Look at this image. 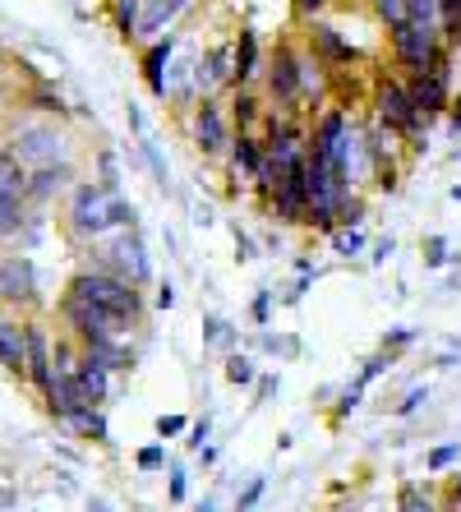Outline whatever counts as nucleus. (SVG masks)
I'll list each match as a JSON object with an SVG mask.
<instances>
[{"label": "nucleus", "instance_id": "obj_56", "mask_svg": "<svg viewBox=\"0 0 461 512\" xmlns=\"http://www.w3.org/2000/svg\"><path fill=\"white\" fill-rule=\"evenodd\" d=\"M217 457H222V453H217V443H208V448H203V453H199V466H203V471H213V466H217Z\"/></svg>", "mask_w": 461, "mask_h": 512}, {"label": "nucleus", "instance_id": "obj_23", "mask_svg": "<svg viewBox=\"0 0 461 512\" xmlns=\"http://www.w3.org/2000/svg\"><path fill=\"white\" fill-rule=\"evenodd\" d=\"M70 429H79V439H88V443H97V448H111V425H107V411L102 406H88L79 420H74Z\"/></svg>", "mask_w": 461, "mask_h": 512}, {"label": "nucleus", "instance_id": "obj_54", "mask_svg": "<svg viewBox=\"0 0 461 512\" xmlns=\"http://www.w3.org/2000/svg\"><path fill=\"white\" fill-rule=\"evenodd\" d=\"M448 130L461 134V97H452V107H448Z\"/></svg>", "mask_w": 461, "mask_h": 512}, {"label": "nucleus", "instance_id": "obj_19", "mask_svg": "<svg viewBox=\"0 0 461 512\" xmlns=\"http://www.w3.org/2000/svg\"><path fill=\"white\" fill-rule=\"evenodd\" d=\"M24 102L37 111L42 120H70V102L56 93V84H47V79H37V84H28Z\"/></svg>", "mask_w": 461, "mask_h": 512}, {"label": "nucleus", "instance_id": "obj_27", "mask_svg": "<svg viewBox=\"0 0 461 512\" xmlns=\"http://www.w3.org/2000/svg\"><path fill=\"white\" fill-rule=\"evenodd\" d=\"M365 217H369L365 194H346V199H337V231H365Z\"/></svg>", "mask_w": 461, "mask_h": 512}, {"label": "nucleus", "instance_id": "obj_4", "mask_svg": "<svg viewBox=\"0 0 461 512\" xmlns=\"http://www.w3.org/2000/svg\"><path fill=\"white\" fill-rule=\"evenodd\" d=\"M88 268L111 273L130 286H153V254H148L139 231H120V236L93 240L88 245Z\"/></svg>", "mask_w": 461, "mask_h": 512}, {"label": "nucleus", "instance_id": "obj_17", "mask_svg": "<svg viewBox=\"0 0 461 512\" xmlns=\"http://www.w3.org/2000/svg\"><path fill=\"white\" fill-rule=\"evenodd\" d=\"M74 383L83 388V397L93 406H107L111 393H116V374L107 370V360L93 356V351H83L79 356V370H74Z\"/></svg>", "mask_w": 461, "mask_h": 512}, {"label": "nucleus", "instance_id": "obj_26", "mask_svg": "<svg viewBox=\"0 0 461 512\" xmlns=\"http://www.w3.org/2000/svg\"><path fill=\"white\" fill-rule=\"evenodd\" d=\"M0 190L5 194H24L28 190V167L14 157L10 143H0Z\"/></svg>", "mask_w": 461, "mask_h": 512}, {"label": "nucleus", "instance_id": "obj_60", "mask_svg": "<svg viewBox=\"0 0 461 512\" xmlns=\"http://www.w3.org/2000/svg\"><path fill=\"white\" fill-rule=\"evenodd\" d=\"M0 508H14V489H0Z\"/></svg>", "mask_w": 461, "mask_h": 512}, {"label": "nucleus", "instance_id": "obj_20", "mask_svg": "<svg viewBox=\"0 0 461 512\" xmlns=\"http://www.w3.org/2000/svg\"><path fill=\"white\" fill-rule=\"evenodd\" d=\"M0 365L14 374V379H24V323H10L0 319Z\"/></svg>", "mask_w": 461, "mask_h": 512}, {"label": "nucleus", "instance_id": "obj_8", "mask_svg": "<svg viewBox=\"0 0 461 512\" xmlns=\"http://www.w3.org/2000/svg\"><path fill=\"white\" fill-rule=\"evenodd\" d=\"M300 47L319 60L323 70H355V65H360V47H355L346 33H337L328 19L305 24V42H300Z\"/></svg>", "mask_w": 461, "mask_h": 512}, {"label": "nucleus", "instance_id": "obj_32", "mask_svg": "<svg viewBox=\"0 0 461 512\" xmlns=\"http://www.w3.org/2000/svg\"><path fill=\"white\" fill-rule=\"evenodd\" d=\"M360 402H365V393H360V388H355V383H346L342 393H337V402H332L328 420H332V425H346V420H351L355 411H360Z\"/></svg>", "mask_w": 461, "mask_h": 512}, {"label": "nucleus", "instance_id": "obj_3", "mask_svg": "<svg viewBox=\"0 0 461 512\" xmlns=\"http://www.w3.org/2000/svg\"><path fill=\"white\" fill-rule=\"evenodd\" d=\"M388 56L402 74H443V79H452V51L443 47L438 24L388 28Z\"/></svg>", "mask_w": 461, "mask_h": 512}, {"label": "nucleus", "instance_id": "obj_35", "mask_svg": "<svg viewBox=\"0 0 461 512\" xmlns=\"http://www.w3.org/2000/svg\"><path fill=\"white\" fill-rule=\"evenodd\" d=\"M272 305H277V291H272V286H259V291H254V300H249V323H254V328H268V323H272Z\"/></svg>", "mask_w": 461, "mask_h": 512}, {"label": "nucleus", "instance_id": "obj_24", "mask_svg": "<svg viewBox=\"0 0 461 512\" xmlns=\"http://www.w3.org/2000/svg\"><path fill=\"white\" fill-rule=\"evenodd\" d=\"M222 374L231 388H254V383H259V360L249 356V351H231V356L222 360Z\"/></svg>", "mask_w": 461, "mask_h": 512}, {"label": "nucleus", "instance_id": "obj_40", "mask_svg": "<svg viewBox=\"0 0 461 512\" xmlns=\"http://www.w3.org/2000/svg\"><path fill=\"white\" fill-rule=\"evenodd\" d=\"M208 443H213V416L203 411V416H199V420H194V425H190V434H185V448H190V453L199 457L203 448H208Z\"/></svg>", "mask_w": 461, "mask_h": 512}, {"label": "nucleus", "instance_id": "obj_59", "mask_svg": "<svg viewBox=\"0 0 461 512\" xmlns=\"http://www.w3.org/2000/svg\"><path fill=\"white\" fill-rule=\"evenodd\" d=\"M88 512H120V508H111L107 499H88Z\"/></svg>", "mask_w": 461, "mask_h": 512}, {"label": "nucleus", "instance_id": "obj_52", "mask_svg": "<svg viewBox=\"0 0 461 512\" xmlns=\"http://www.w3.org/2000/svg\"><path fill=\"white\" fill-rule=\"evenodd\" d=\"M171 305H176V282H171V277H162V282H157V291H153V310H171Z\"/></svg>", "mask_w": 461, "mask_h": 512}, {"label": "nucleus", "instance_id": "obj_63", "mask_svg": "<svg viewBox=\"0 0 461 512\" xmlns=\"http://www.w3.org/2000/svg\"><path fill=\"white\" fill-rule=\"evenodd\" d=\"M337 512H365V508H337Z\"/></svg>", "mask_w": 461, "mask_h": 512}, {"label": "nucleus", "instance_id": "obj_30", "mask_svg": "<svg viewBox=\"0 0 461 512\" xmlns=\"http://www.w3.org/2000/svg\"><path fill=\"white\" fill-rule=\"evenodd\" d=\"M369 10H374V19L383 24V33L411 24V5H406V0H369Z\"/></svg>", "mask_w": 461, "mask_h": 512}, {"label": "nucleus", "instance_id": "obj_50", "mask_svg": "<svg viewBox=\"0 0 461 512\" xmlns=\"http://www.w3.org/2000/svg\"><path fill=\"white\" fill-rule=\"evenodd\" d=\"M411 5V24H438V0H406Z\"/></svg>", "mask_w": 461, "mask_h": 512}, {"label": "nucleus", "instance_id": "obj_28", "mask_svg": "<svg viewBox=\"0 0 461 512\" xmlns=\"http://www.w3.org/2000/svg\"><path fill=\"white\" fill-rule=\"evenodd\" d=\"M392 365H397V356H392V351H383V346H379L374 356H365V360H360V370H355V379H351V383H355V388H360V393H365L369 383H379L383 374L392 370Z\"/></svg>", "mask_w": 461, "mask_h": 512}, {"label": "nucleus", "instance_id": "obj_9", "mask_svg": "<svg viewBox=\"0 0 461 512\" xmlns=\"http://www.w3.org/2000/svg\"><path fill=\"white\" fill-rule=\"evenodd\" d=\"M37 268L28 254H0V300L14 305V310H37L42 296H37Z\"/></svg>", "mask_w": 461, "mask_h": 512}, {"label": "nucleus", "instance_id": "obj_51", "mask_svg": "<svg viewBox=\"0 0 461 512\" xmlns=\"http://www.w3.org/2000/svg\"><path fill=\"white\" fill-rule=\"evenodd\" d=\"M277 388H282V379H277V374H259V383H254V406L272 402V397H277Z\"/></svg>", "mask_w": 461, "mask_h": 512}, {"label": "nucleus", "instance_id": "obj_48", "mask_svg": "<svg viewBox=\"0 0 461 512\" xmlns=\"http://www.w3.org/2000/svg\"><path fill=\"white\" fill-rule=\"evenodd\" d=\"M438 494H443V508H461V466L443 476V489H438Z\"/></svg>", "mask_w": 461, "mask_h": 512}, {"label": "nucleus", "instance_id": "obj_43", "mask_svg": "<svg viewBox=\"0 0 461 512\" xmlns=\"http://www.w3.org/2000/svg\"><path fill=\"white\" fill-rule=\"evenodd\" d=\"M402 171H406V162H392V167H379V171H374V190L388 194V199H392V194L402 190Z\"/></svg>", "mask_w": 461, "mask_h": 512}, {"label": "nucleus", "instance_id": "obj_7", "mask_svg": "<svg viewBox=\"0 0 461 512\" xmlns=\"http://www.w3.org/2000/svg\"><path fill=\"white\" fill-rule=\"evenodd\" d=\"M185 130H190V143L208 162H226L231 139H236L231 116H226V97H203L199 107L190 111V120H185Z\"/></svg>", "mask_w": 461, "mask_h": 512}, {"label": "nucleus", "instance_id": "obj_2", "mask_svg": "<svg viewBox=\"0 0 461 512\" xmlns=\"http://www.w3.org/2000/svg\"><path fill=\"white\" fill-rule=\"evenodd\" d=\"M65 291H70L74 300H83V305L111 314L125 337H134L139 328H148V310H153V300L143 296V286H130V282H120V277H111V273H97V268H79Z\"/></svg>", "mask_w": 461, "mask_h": 512}, {"label": "nucleus", "instance_id": "obj_49", "mask_svg": "<svg viewBox=\"0 0 461 512\" xmlns=\"http://www.w3.org/2000/svg\"><path fill=\"white\" fill-rule=\"evenodd\" d=\"M231 236H236V263H254L259 259V245H254V236L240 227H231Z\"/></svg>", "mask_w": 461, "mask_h": 512}, {"label": "nucleus", "instance_id": "obj_57", "mask_svg": "<svg viewBox=\"0 0 461 512\" xmlns=\"http://www.w3.org/2000/svg\"><path fill=\"white\" fill-rule=\"evenodd\" d=\"M434 365H438V370H457V365H461V351H443Z\"/></svg>", "mask_w": 461, "mask_h": 512}, {"label": "nucleus", "instance_id": "obj_1", "mask_svg": "<svg viewBox=\"0 0 461 512\" xmlns=\"http://www.w3.org/2000/svg\"><path fill=\"white\" fill-rule=\"evenodd\" d=\"M65 227L74 240L93 245V240L120 236V231H139V208L120 194H107L97 180H79L70 190V213H65Z\"/></svg>", "mask_w": 461, "mask_h": 512}, {"label": "nucleus", "instance_id": "obj_39", "mask_svg": "<svg viewBox=\"0 0 461 512\" xmlns=\"http://www.w3.org/2000/svg\"><path fill=\"white\" fill-rule=\"evenodd\" d=\"M425 402H429V388H425V383H415L411 393L392 406V416H397V420H411V416H420V411H425Z\"/></svg>", "mask_w": 461, "mask_h": 512}, {"label": "nucleus", "instance_id": "obj_10", "mask_svg": "<svg viewBox=\"0 0 461 512\" xmlns=\"http://www.w3.org/2000/svg\"><path fill=\"white\" fill-rule=\"evenodd\" d=\"M51 333H47V323H37V319H24V379L33 383L37 393L47 397L51 393V383H56V365H51Z\"/></svg>", "mask_w": 461, "mask_h": 512}, {"label": "nucleus", "instance_id": "obj_11", "mask_svg": "<svg viewBox=\"0 0 461 512\" xmlns=\"http://www.w3.org/2000/svg\"><path fill=\"white\" fill-rule=\"evenodd\" d=\"M194 5H199V0H143L139 28H134V47H148V42H157V37L176 33L180 19H185Z\"/></svg>", "mask_w": 461, "mask_h": 512}, {"label": "nucleus", "instance_id": "obj_44", "mask_svg": "<svg viewBox=\"0 0 461 512\" xmlns=\"http://www.w3.org/2000/svg\"><path fill=\"white\" fill-rule=\"evenodd\" d=\"M139 153H143V162H148V171H153V180L157 185H166V157H162V148H157L148 134L139 139Z\"/></svg>", "mask_w": 461, "mask_h": 512}, {"label": "nucleus", "instance_id": "obj_25", "mask_svg": "<svg viewBox=\"0 0 461 512\" xmlns=\"http://www.w3.org/2000/svg\"><path fill=\"white\" fill-rule=\"evenodd\" d=\"M139 10H143V0H107L111 28H116L120 42H134V28H139Z\"/></svg>", "mask_w": 461, "mask_h": 512}, {"label": "nucleus", "instance_id": "obj_12", "mask_svg": "<svg viewBox=\"0 0 461 512\" xmlns=\"http://www.w3.org/2000/svg\"><path fill=\"white\" fill-rule=\"evenodd\" d=\"M176 47H180V33H166L148 47H139V70H143V84L157 102H166L171 93V60H176Z\"/></svg>", "mask_w": 461, "mask_h": 512}, {"label": "nucleus", "instance_id": "obj_29", "mask_svg": "<svg viewBox=\"0 0 461 512\" xmlns=\"http://www.w3.org/2000/svg\"><path fill=\"white\" fill-rule=\"evenodd\" d=\"M461 466V439H452V443H434L425 453V471L429 476H448V471H457Z\"/></svg>", "mask_w": 461, "mask_h": 512}, {"label": "nucleus", "instance_id": "obj_45", "mask_svg": "<svg viewBox=\"0 0 461 512\" xmlns=\"http://www.w3.org/2000/svg\"><path fill=\"white\" fill-rule=\"evenodd\" d=\"M263 494H268V480L254 476V480H249V485L236 494V512H254V508L263 503Z\"/></svg>", "mask_w": 461, "mask_h": 512}, {"label": "nucleus", "instance_id": "obj_13", "mask_svg": "<svg viewBox=\"0 0 461 512\" xmlns=\"http://www.w3.org/2000/svg\"><path fill=\"white\" fill-rule=\"evenodd\" d=\"M406 93H411V107L425 120L448 116L452 107V79H443V74H406Z\"/></svg>", "mask_w": 461, "mask_h": 512}, {"label": "nucleus", "instance_id": "obj_38", "mask_svg": "<svg viewBox=\"0 0 461 512\" xmlns=\"http://www.w3.org/2000/svg\"><path fill=\"white\" fill-rule=\"evenodd\" d=\"M134 466H139L143 476L166 471V443H148V448H139V453H134Z\"/></svg>", "mask_w": 461, "mask_h": 512}, {"label": "nucleus", "instance_id": "obj_42", "mask_svg": "<svg viewBox=\"0 0 461 512\" xmlns=\"http://www.w3.org/2000/svg\"><path fill=\"white\" fill-rule=\"evenodd\" d=\"M415 337H420V328H406V323H402V328H388V333H383V351H392V356H402V351H411V346H415Z\"/></svg>", "mask_w": 461, "mask_h": 512}, {"label": "nucleus", "instance_id": "obj_61", "mask_svg": "<svg viewBox=\"0 0 461 512\" xmlns=\"http://www.w3.org/2000/svg\"><path fill=\"white\" fill-rule=\"evenodd\" d=\"M448 194H452V199H457V203H461V185H452V190H448Z\"/></svg>", "mask_w": 461, "mask_h": 512}, {"label": "nucleus", "instance_id": "obj_62", "mask_svg": "<svg viewBox=\"0 0 461 512\" xmlns=\"http://www.w3.org/2000/svg\"><path fill=\"white\" fill-rule=\"evenodd\" d=\"M452 157H461V134H457V148H452Z\"/></svg>", "mask_w": 461, "mask_h": 512}, {"label": "nucleus", "instance_id": "obj_31", "mask_svg": "<svg viewBox=\"0 0 461 512\" xmlns=\"http://www.w3.org/2000/svg\"><path fill=\"white\" fill-rule=\"evenodd\" d=\"M254 346L268 351V356H300V337H282V333H268V328L254 333Z\"/></svg>", "mask_w": 461, "mask_h": 512}, {"label": "nucleus", "instance_id": "obj_41", "mask_svg": "<svg viewBox=\"0 0 461 512\" xmlns=\"http://www.w3.org/2000/svg\"><path fill=\"white\" fill-rule=\"evenodd\" d=\"M190 425H194V420L190 416H180V411H171V416H157V439H185V434H190Z\"/></svg>", "mask_w": 461, "mask_h": 512}, {"label": "nucleus", "instance_id": "obj_15", "mask_svg": "<svg viewBox=\"0 0 461 512\" xmlns=\"http://www.w3.org/2000/svg\"><path fill=\"white\" fill-rule=\"evenodd\" d=\"M74 180H79V167H74V162H51V167H37V171H28L24 199L42 208V203H51L56 194L74 190Z\"/></svg>", "mask_w": 461, "mask_h": 512}, {"label": "nucleus", "instance_id": "obj_36", "mask_svg": "<svg viewBox=\"0 0 461 512\" xmlns=\"http://www.w3.org/2000/svg\"><path fill=\"white\" fill-rule=\"evenodd\" d=\"M328 245L337 259H355V254H365V231H332Z\"/></svg>", "mask_w": 461, "mask_h": 512}, {"label": "nucleus", "instance_id": "obj_46", "mask_svg": "<svg viewBox=\"0 0 461 512\" xmlns=\"http://www.w3.org/2000/svg\"><path fill=\"white\" fill-rule=\"evenodd\" d=\"M332 5H337V0H291V14H296L300 24H314V19H323Z\"/></svg>", "mask_w": 461, "mask_h": 512}, {"label": "nucleus", "instance_id": "obj_55", "mask_svg": "<svg viewBox=\"0 0 461 512\" xmlns=\"http://www.w3.org/2000/svg\"><path fill=\"white\" fill-rule=\"evenodd\" d=\"M125 120H130V130H134V134H139V139H143V111L134 107V102H130V107H125Z\"/></svg>", "mask_w": 461, "mask_h": 512}, {"label": "nucleus", "instance_id": "obj_34", "mask_svg": "<svg viewBox=\"0 0 461 512\" xmlns=\"http://www.w3.org/2000/svg\"><path fill=\"white\" fill-rule=\"evenodd\" d=\"M420 254H425V268H448L452 259H461V254H452L448 236H425L420 240Z\"/></svg>", "mask_w": 461, "mask_h": 512}, {"label": "nucleus", "instance_id": "obj_14", "mask_svg": "<svg viewBox=\"0 0 461 512\" xmlns=\"http://www.w3.org/2000/svg\"><path fill=\"white\" fill-rule=\"evenodd\" d=\"M263 42H259V28L254 24H240L236 28V88H259L263 84Z\"/></svg>", "mask_w": 461, "mask_h": 512}, {"label": "nucleus", "instance_id": "obj_37", "mask_svg": "<svg viewBox=\"0 0 461 512\" xmlns=\"http://www.w3.org/2000/svg\"><path fill=\"white\" fill-rule=\"evenodd\" d=\"M166 499H171V503H185V499H190V471H185L180 462L166 466Z\"/></svg>", "mask_w": 461, "mask_h": 512}, {"label": "nucleus", "instance_id": "obj_18", "mask_svg": "<svg viewBox=\"0 0 461 512\" xmlns=\"http://www.w3.org/2000/svg\"><path fill=\"white\" fill-rule=\"evenodd\" d=\"M263 162H268V148H263L259 134H236V139H231V153H226V167L231 171L254 180L263 171Z\"/></svg>", "mask_w": 461, "mask_h": 512}, {"label": "nucleus", "instance_id": "obj_6", "mask_svg": "<svg viewBox=\"0 0 461 512\" xmlns=\"http://www.w3.org/2000/svg\"><path fill=\"white\" fill-rule=\"evenodd\" d=\"M5 143H10L14 157L28 171L51 167V162H70V143H65V130H60L56 120H19Z\"/></svg>", "mask_w": 461, "mask_h": 512}, {"label": "nucleus", "instance_id": "obj_22", "mask_svg": "<svg viewBox=\"0 0 461 512\" xmlns=\"http://www.w3.org/2000/svg\"><path fill=\"white\" fill-rule=\"evenodd\" d=\"M203 346H217V351H236L240 346V328L231 319H222V314H203Z\"/></svg>", "mask_w": 461, "mask_h": 512}, {"label": "nucleus", "instance_id": "obj_5", "mask_svg": "<svg viewBox=\"0 0 461 512\" xmlns=\"http://www.w3.org/2000/svg\"><path fill=\"white\" fill-rule=\"evenodd\" d=\"M300 60H305V47H300L296 37H282V42L268 51L263 84H259V93L268 97V107L300 111ZM300 116H305V111H300Z\"/></svg>", "mask_w": 461, "mask_h": 512}, {"label": "nucleus", "instance_id": "obj_21", "mask_svg": "<svg viewBox=\"0 0 461 512\" xmlns=\"http://www.w3.org/2000/svg\"><path fill=\"white\" fill-rule=\"evenodd\" d=\"M397 512H448V508H443V494H438V489L402 480V485H397Z\"/></svg>", "mask_w": 461, "mask_h": 512}, {"label": "nucleus", "instance_id": "obj_16", "mask_svg": "<svg viewBox=\"0 0 461 512\" xmlns=\"http://www.w3.org/2000/svg\"><path fill=\"white\" fill-rule=\"evenodd\" d=\"M226 116H231L236 134H259L263 116H268V97L259 88H231L226 93Z\"/></svg>", "mask_w": 461, "mask_h": 512}, {"label": "nucleus", "instance_id": "obj_53", "mask_svg": "<svg viewBox=\"0 0 461 512\" xmlns=\"http://www.w3.org/2000/svg\"><path fill=\"white\" fill-rule=\"evenodd\" d=\"M392 254H397V240H392V236H383L379 245H374V254H369V263H388Z\"/></svg>", "mask_w": 461, "mask_h": 512}, {"label": "nucleus", "instance_id": "obj_64", "mask_svg": "<svg viewBox=\"0 0 461 512\" xmlns=\"http://www.w3.org/2000/svg\"><path fill=\"white\" fill-rule=\"evenodd\" d=\"M448 512H461V508H448Z\"/></svg>", "mask_w": 461, "mask_h": 512}, {"label": "nucleus", "instance_id": "obj_47", "mask_svg": "<svg viewBox=\"0 0 461 512\" xmlns=\"http://www.w3.org/2000/svg\"><path fill=\"white\" fill-rule=\"evenodd\" d=\"M309 286H314V277H309V273H296V282L286 286V296H277V305H286V310H296L300 300L309 296Z\"/></svg>", "mask_w": 461, "mask_h": 512}, {"label": "nucleus", "instance_id": "obj_33", "mask_svg": "<svg viewBox=\"0 0 461 512\" xmlns=\"http://www.w3.org/2000/svg\"><path fill=\"white\" fill-rule=\"evenodd\" d=\"M93 162H97V185H102L107 194H120V180H125V176H120L116 153H111V148H102V153H97Z\"/></svg>", "mask_w": 461, "mask_h": 512}, {"label": "nucleus", "instance_id": "obj_58", "mask_svg": "<svg viewBox=\"0 0 461 512\" xmlns=\"http://www.w3.org/2000/svg\"><path fill=\"white\" fill-rule=\"evenodd\" d=\"M194 512H222V508H217V499H213V494H208V499H199V503H194Z\"/></svg>", "mask_w": 461, "mask_h": 512}]
</instances>
